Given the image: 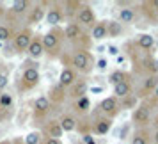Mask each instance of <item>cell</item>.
I'll use <instances>...</instances> for the list:
<instances>
[{"label":"cell","mask_w":158,"mask_h":144,"mask_svg":"<svg viewBox=\"0 0 158 144\" xmlns=\"http://www.w3.org/2000/svg\"><path fill=\"white\" fill-rule=\"evenodd\" d=\"M123 25L119 22H107V36L108 37H117L121 36Z\"/></svg>","instance_id":"28"},{"label":"cell","mask_w":158,"mask_h":144,"mask_svg":"<svg viewBox=\"0 0 158 144\" xmlns=\"http://www.w3.org/2000/svg\"><path fill=\"white\" fill-rule=\"evenodd\" d=\"M89 107H91V101H89V98H87V96L78 98V100L75 101V108H77L78 112H87V110H89Z\"/></svg>","instance_id":"31"},{"label":"cell","mask_w":158,"mask_h":144,"mask_svg":"<svg viewBox=\"0 0 158 144\" xmlns=\"http://www.w3.org/2000/svg\"><path fill=\"white\" fill-rule=\"evenodd\" d=\"M71 66L75 71L89 73L93 70V57H91V53L87 50H78L71 57Z\"/></svg>","instance_id":"1"},{"label":"cell","mask_w":158,"mask_h":144,"mask_svg":"<svg viewBox=\"0 0 158 144\" xmlns=\"http://www.w3.org/2000/svg\"><path fill=\"white\" fill-rule=\"evenodd\" d=\"M144 13L149 18L151 22H158V0H151V2H146L142 4Z\"/></svg>","instance_id":"15"},{"label":"cell","mask_w":158,"mask_h":144,"mask_svg":"<svg viewBox=\"0 0 158 144\" xmlns=\"http://www.w3.org/2000/svg\"><path fill=\"white\" fill-rule=\"evenodd\" d=\"M96 66H98V70H105V68H107V61H105V59H100Z\"/></svg>","instance_id":"37"},{"label":"cell","mask_w":158,"mask_h":144,"mask_svg":"<svg viewBox=\"0 0 158 144\" xmlns=\"http://www.w3.org/2000/svg\"><path fill=\"white\" fill-rule=\"evenodd\" d=\"M27 53H29L32 59H39L43 55L44 48H43V43H41V37H32L29 48H27Z\"/></svg>","instance_id":"12"},{"label":"cell","mask_w":158,"mask_h":144,"mask_svg":"<svg viewBox=\"0 0 158 144\" xmlns=\"http://www.w3.org/2000/svg\"><path fill=\"white\" fill-rule=\"evenodd\" d=\"M11 105H13V96L7 93L0 94V108H11Z\"/></svg>","instance_id":"33"},{"label":"cell","mask_w":158,"mask_h":144,"mask_svg":"<svg viewBox=\"0 0 158 144\" xmlns=\"http://www.w3.org/2000/svg\"><path fill=\"white\" fill-rule=\"evenodd\" d=\"M30 41H32V32H30V29L20 30V32L15 36V39H13V46H15L16 53L27 50V48H29V44H30Z\"/></svg>","instance_id":"4"},{"label":"cell","mask_w":158,"mask_h":144,"mask_svg":"<svg viewBox=\"0 0 158 144\" xmlns=\"http://www.w3.org/2000/svg\"><path fill=\"white\" fill-rule=\"evenodd\" d=\"M29 9H32V6H30L29 0H16L15 4H13L11 13H13V15H23V13L29 11Z\"/></svg>","instance_id":"25"},{"label":"cell","mask_w":158,"mask_h":144,"mask_svg":"<svg viewBox=\"0 0 158 144\" xmlns=\"http://www.w3.org/2000/svg\"><path fill=\"white\" fill-rule=\"evenodd\" d=\"M158 86V73L156 75H149L148 78L144 80L142 89H140V96H146L148 93H153V89Z\"/></svg>","instance_id":"18"},{"label":"cell","mask_w":158,"mask_h":144,"mask_svg":"<svg viewBox=\"0 0 158 144\" xmlns=\"http://www.w3.org/2000/svg\"><path fill=\"white\" fill-rule=\"evenodd\" d=\"M151 119V107L149 105H139L133 112V123L139 125V126H146Z\"/></svg>","instance_id":"7"},{"label":"cell","mask_w":158,"mask_h":144,"mask_svg":"<svg viewBox=\"0 0 158 144\" xmlns=\"http://www.w3.org/2000/svg\"><path fill=\"white\" fill-rule=\"evenodd\" d=\"M85 93H87V84H85V82L77 80V82L71 86V96H73V98H77V100H78V98H84Z\"/></svg>","instance_id":"21"},{"label":"cell","mask_w":158,"mask_h":144,"mask_svg":"<svg viewBox=\"0 0 158 144\" xmlns=\"http://www.w3.org/2000/svg\"><path fill=\"white\" fill-rule=\"evenodd\" d=\"M108 53H110V55H117V53H119V50H117L115 46H108Z\"/></svg>","instance_id":"39"},{"label":"cell","mask_w":158,"mask_h":144,"mask_svg":"<svg viewBox=\"0 0 158 144\" xmlns=\"http://www.w3.org/2000/svg\"><path fill=\"white\" fill-rule=\"evenodd\" d=\"M77 20H78V25H94L96 23V16H94V11L89 6H82L77 15Z\"/></svg>","instance_id":"9"},{"label":"cell","mask_w":158,"mask_h":144,"mask_svg":"<svg viewBox=\"0 0 158 144\" xmlns=\"http://www.w3.org/2000/svg\"><path fill=\"white\" fill-rule=\"evenodd\" d=\"M84 144H94L93 137L91 135H84Z\"/></svg>","instance_id":"38"},{"label":"cell","mask_w":158,"mask_h":144,"mask_svg":"<svg viewBox=\"0 0 158 144\" xmlns=\"http://www.w3.org/2000/svg\"><path fill=\"white\" fill-rule=\"evenodd\" d=\"M44 132H46V135L50 137V139H59V141H60V137H62V133H64L59 121H48Z\"/></svg>","instance_id":"14"},{"label":"cell","mask_w":158,"mask_h":144,"mask_svg":"<svg viewBox=\"0 0 158 144\" xmlns=\"http://www.w3.org/2000/svg\"><path fill=\"white\" fill-rule=\"evenodd\" d=\"M119 103H117V98L115 96H108V98H105V100L100 103V110L103 112V114L107 116L108 119H114L115 116L119 114Z\"/></svg>","instance_id":"5"},{"label":"cell","mask_w":158,"mask_h":144,"mask_svg":"<svg viewBox=\"0 0 158 144\" xmlns=\"http://www.w3.org/2000/svg\"><path fill=\"white\" fill-rule=\"evenodd\" d=\"M131 144H149V139H148V133L144 130H139L133 133L131 137Z\"/></svg>","instance_id":"30"},{"label":"cell","mask_w":158,"mask_h":144,"mask_svg":"<svg viewBox=\"0 0 158 144\" xmlns=\"http://www.w3.org/2000/svg\"><path fill=\"white\" fill-rule=\"evenodd\" d=\"M25 144H41V133L39 132H30L25 135Z\"/></svg>","instance_id":"32"},{"label":"cell","mask_w":158,"mask_h":144,"mask_svg":"<svg viewBox=\"0 0 158 144\" xmlns=\"http://www.w3.org/2000/svg\"><path fill=\"white\" fill-rule=\"evenodd\" d=\"M155 128L158 130V116H156V117H155Z\"/></svg>","instance_id":"42"},{"label":"cell","mask_w":158,"mask_h":144,"mask_svg":"<svg viewBox=\"0 0 158 144\" xmlns=\"http://www.w3.org/2000/svg\"><path fill=\"white\" fill-rule=\"evenodd\" d=\"M66 98V91H64V87L62 86H53L50 89V96H48V100H50V103L53 101V103H62Z\"/></svg>","instance_id":"17"},{"label":"cell","mask_w":158,"mask_h":144,"mask_svg":"<svg viewBox=\"0 0 158 144\" xmlns=\"http://www.w3.org/2000/svg\"><path fill=\"white\" fill-rule=\"evenodd\" d=\"M39 84V71H37L36 66H29L25 68L22 77V84H20V89L22 91H29V89H34V87Z\"/></svg>","instance_id":"3"},{"label":"cell","mask_w":158,"mask_h":144,"mask_svg":"<svg viewBox=\"0 0 158 144\" xmlns=\"http://www.w3.org/2000/svg\"><path fill=\"white\" fill-rule=\"evenodd\" d=\"M62 36H64V32H60V29H52L50 32H46L41 39V43H43V48L46 52H55L60 46V41H62Z\"/></svg>","instance_id":"2"},{"label":"cell","mask_w":158,"mask_h":144,"mask_svg":"<svg viewBox=\"0 0 158 144\" xmlns=\"http://www.w3.org/2000/svg\"><path fill=\"white\" fill-rule=\"evenodd\" d=\"M59 123H60L62 132H73V130L77 128V119H75L73 116H62Z\"/></svg>","instance_id":"24"},{"label":"cell","mask_w":158,"mask_h":144,"mask_svg":"<svg viewBox=\"0 0 158 144\" xmlns=\"http://www.w3.org/2000/svg\"><path fill=\"white\" fill-rule=\"evenodd\" d=\"M137 44H139V48H142V50H151V48L155 46V39H153V36H149V34H140V36L137 37Z\"/></svg>","instance_id":"23"},{"label":"cell","mask_w":158,"mask_h":144,"mask_svg":"<svg viewBox=\"0 0 158 144\" xmlns=\"http://www.w3.org/2000/svg\"><path fill=\"white\" fill-rule=\"evenodd\" d=\"M103 37H107V22H98L93 25V39L101 41Z\"/></svg>","instance_id":"19"},{"label":"cell","mask_w":158,"mask_h":144,"mask_svg":"<svg viewBox=\"0 0 158 144\" xmlns=\"http://www.w3.org/2000/svg\"><path fill=\"white\" fill-rule=\"evenodd\" d=\"M135 22V9L131 7H124L119 11V23H133Z\"/></svg>","instance_id":"22"},{"label":"cell","mask_w":158,"mask_h":144,"mask_svg":"<svg viewBox=\"0 0 158 144\" xmlns=\"http://www.w3.org/2000/svg\"><path fill=\"white\" fill-rule=\"evenodd\" d=\"M64 7L66 9H62V11H64V16H71V15H78L82 4H80L78 0H73V2L68 0V2H64Z\"/></svg>","instance_id":"26"},{"label":"cell","mask_w":158,"mask_h":144,"mask_svg":"<svg viewBox=\"0 0 158 144\" xmlns=\"http://www.w3.org/2000/svg\"><path fill=\"white\" fill-rule=\"evenodd\" d=\"M108 82H110L112 86H115V84H121V82H128V73L121 71V70H115V71L110 73Z\"/></svg>","instance_id":"27"},{"label":"cell","mask_w":158,"mask_h":144,"mask_svg":"<svg viewBox=\"0 0 158 144\" xmlns=\"http://www.w3.org/2000/svg\"><path fill=\"white\" fill-rule=\"evenodd\" d=\"M41 144H62V142H60L59 139H50V137H48V139H44V142H41Z\"/></svg>","instance_id":"36"},{"label":"cell","mask_w":158,"mask_h":144,"mask_svg":"<svg viewBox=\"0 0 158 144\" xmlns=\"http://www.w3.org/2000/svg\"><path fill=\"white\" fill-rule=\"evenodd\" d=\"M44 7H46V2H41V4H37V6H34V7L30 9V13H29V23L30 25H36V23L44 20V16H46Z\"/></svg>","instance_id":"10"},{"label":"cell","mask_w":158,"mask_h":144,"mask_svg":"<svg viewBox=\"0 0 158 144\" xmlns=\"http://www.w3.org/2000/svg\"><path fill=\"white\" fill-rule=\"evenodd\" d=\"M121 108H137V96L135 94H128L126 98H123L119 103Z\"/></svg>","instance_id":"29"},{"label":"cell","mask_w":158,"mask_h":144,"mask_svg":"<svg viewBox=\"0 0 158 144\" xmlns=\"http://www.w3.org/2000/svg\"><path fill=\"white\" fill-rule=\"evenodd\" d=\"M114 94L115 98H126L128 94H131V86L130 82H121V84H115L114 86Z\"/></svg>","instance_id":"20"},{"label":"cell","mask_w":158,"mask_h":144,"mask_svg":"<svg viewBox=\"0 0 158 144\" xmlns=\"http://www.w3.org/2000/svg\"><path fill=\"white\" fill-rule=\"evenodd\" d=\"M151 94H153V98H155V100H158V86L153 89V93H151Z\"/></svg>","instance_id":"40"},{"label":"cell","mask_w":158,"mask_h":144,"mask_svg":"<svg viewBox=\"0 0 158 144\" xmlns=\"http://www.w3.org/2000/svg\"><path fill=\"white\" fill-rule=\"evenodd\" d=\"M0 144H11V142H7V141H6V142H0Z\"/></svg>","instance_id":"43"},{"label":"cell","mask_w":158,"mask_h":144,"mask_svg":"<svg viewBox=\"0 0 158 144\" xmlns=\"http://www.w3.org/2000/svg\"><path fill=\"white\" fill-rule=\"evenodd\" d=\"M110 126H112V119H108V117H100V119L94 121L93 132L96 135H105V133H108Z\"/></svg>","instance_id":"13"},{"label":"cell","mask_w":158,"mask_h":144,"mask_svg":"<svg viewBox=\"0 0 158 144\" xmlns=\"http://www.w3.org/2000/svg\"><path fill=\"white\" fill-rule=\"evenodd\" d=\"M9 37H13V32L7 25H0V41H7Z\"/></svg>","instance_id":"34"},{"label":"cell","mask_w":158,"mask_h":144,"mask_svg":"<svg viewBox=\"0 0 158 144\" xmlns=\"http://www.w3.org/2000/svg\"><path fill=\"white\" fill-rule=\"evenodd\" d=\"M7 86V75H4V73H0V91H4Z\"/></svg>","instance_id":"35"},{"label":"cell","mask_w":158,"mask_h":144,"mask_svg":"<svg viewBox=\"0 0 158 144\" xmlns=\"http://www.w3.org/2000/svg\"><path fill=\"white\" fill-rule=\"evenodd\" d=\"M155 142L158 144V130H156V132H155Z\"/></svg>","instance_id":"41"},{"label":"cell","mask_w":158,"mask_h":144,"mask_svg":"<svg viewBox=\"0 0 158 144\" xmlns=\"http://www.w3.org/2000/svg\"><path fill=\"white\" fill-rule=\"evenodd\" d=\"M52 108V103L48 100V96H39L34 101V117L36 119H44Z\"/></svg>","instance_id":"6"},{"label":"cell","mask_w":158,"mask_h":144,"mask_svg":"<svg viewBox=\"0 0 158 144\" xmlns=\"http://www.w3.org/2000/svg\"><path fill=\"white\" fill-rule=\"evenodd\" d=\"M46 23L48 25H52V27H57L59 23L64 22V11H62V7L60 6H53V7H50L48 11H46Z\"/></svg>","instance_id":"8"},{"label":"cell","mask_w":158,"mask_h":144,"mask_svg":"<svg viewBox=\"0 0 158 144\" xmlns=\"http://www.w3.org/2000/svg\"><path fill=\"white\" fill-rule=\"evenodd\" d=\"M156 46H158V41H156Z\"/></svg>","instance_id":"44"},{"label":"cell","mask_w":158,"mask_h":144,"mask_svg":"<svg viewBox=\"0 0 158 144\" xmlns=\"http://www.w3.org/2000/svg\"><path fill=\"white\" fill-rule=\"evenodd\" d=\"M80 36H82V29H80L78 23H69L64 29V37L69 41H78Z\"/></svg>","instance_id":"16"},{"label":"cell","mask_w":158,"mask_h":144,"mask_svg":"<svg viewBox=\"0 0 158 144\" xmlns=\"http://www.w3.org/2000/svg\"><path fill=\"white\" fill-rule=\"evenodd\" d=\"M75 82H77V71L73 68H64L60 71V77H59V86L71 87Z\"/></svg>","instance_id":"11"}]
</instances>
